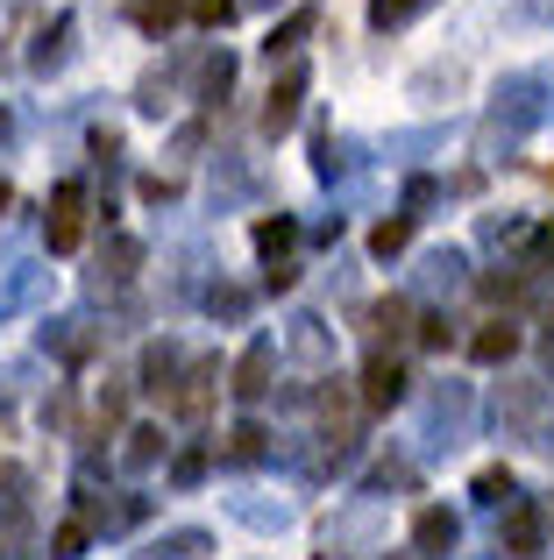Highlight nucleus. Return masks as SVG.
Wrapping results in <instances>:
<instances>
[{"label": "nucleus", "mask_w": 554, "mask_h": 560, "mask_svg": "<svg viewBox=\"0 0 554 560\" xmlns=\"http://www.w3.org/2000/svg\"><path fill=\"white\" fill-rule=\"evenodd\" d=\"M185 14H193V0H136V8H128V22H136L142 36H171Z\"/></svg>", "instance_id": "nucleus-15"}, {"label": "nucleus", "mask_w": 554, "mask_h": 560, "mask_svg": "<svg viewBox=\"0 0 554 560\" xmlns=\"http://www.w3.org/2000/svg\"><path fill=\"white\" fill-rule=\"evenodd\" d=\"M235 8H242V0H193V22H199V28H221Z\"/></svg>", "instance_id": "nucleus-38"}, {"label": "nucleus", "mask_w": 554, "mask_h": 560, "mask_svg": "<svg viewBox=\"0 0 554 560\" xmlns=\"http://www.w3.org/2000/svg\"><path fill=\"white\" fill-rule=\"evenodd\" d=\"M228 85H235V57L207 50V57H199V79H193V100H207V107H213V100H228Z\"/></svg>", "instance_id": "nucleus-16"}, {"label": "nucleus", "mask_w": 554, "mask_h": 560, "mask_svg": "<svg viewBox=\"0 0 554 560\" xmlns=\"http://www.w3.org/2000/svg\"><path fill=\"white\" fill-rule=\"evenodd\" d=\"M65 65H71V14H57V22L28 43V71H36V79H50V71H65Z\"/></svg>", "instance_id": "nucleus-12"}, {"label": "nucleus", "mask_w": 554, "mask_h": 560, "mask_svg": "<svg viewBox=\"0 0 554 560\" xmlns=\"http://www.w3.org/2000/svg\"><path fill=\"white\" fill-rule=\"evenodd\" d=\"M136 262H142V242L114 234V242H107V256H100V270H93V291H122L128 277H136Z\"/></svg>", "instance_id": "nucleus-14"}, {"label": "nucleus", "mask_w": 554, "mask_h": 560, "mask_svg": "<svg viewBox=\"0 0 554 560\" xmlns=\"http://www.w3.org/2000/svg\"><path fill=\"white\" fill-rule=\"evenodd\" d=\"M164 447H171V440H164V425H136V433H128V447H122V462L142 476V468H157V462H164Z\"/></svg>", "instance_id": "nucleus-22"}, {"label": "nucleus", "mask_w": 554, "mask_h": 560, "mask_svg": "<svg viewBox=\"0 0 554 560\" xmlns=\"http://www.w3.org/2000/svg\"><path fill=\"white\" fill-rule=\"evenodd\" d=\"M291 355H299V362H327V355H334V334L320 327L313 313H305V319H291Z\"/></svg>", "instance_id": "nucleus-21"}, {"label": "nucleus", "mask_w": 554, "mask_h": 560, "mask_svg": "<svg viewBox=\"0 0 554 560\" xmlns=\"http://www.w3.org/2000/svg\"><path fill=\"white\" fill-rule=\"evenodd\" d=\"M270 370H277V348L270 341H250L235 362V397L242 405H256V397H270Z\"/></svg>", "instance_id": "nucleus-11"}, {"label": "nucleus", "mask_w": 554, "mask_h": 560, "mask_svg": "<svg viewBox=\"0 0 554 560\" xmlns=\"http://www.w3.org/2000/svg\"><path fill=\"white\" fill-rule=\"evenodd\" d=\"M199 476H207V447H185L178 462H171V482H178V490H193Z\"/></svg>", "instance_id": "nucleus-34"}, {"label": "nucleus", "mask_w": 554, "mask_h": 560, "mask_svg": "<svg viewBox=\"0 0 554 560\" xmlns=\"http://www.w3.org/2000/svg\"><path fill=\"white\" fill-rule=\"evenodd\" d=\"M547 397H554L547 383H505V390H498V425H505V433H519V440H533Z\"/></svg>", "instance_id": "nucleus-3"}, {"label": "nucleus", "mask_w": 554, "mask_h": 560, "mask_svg": "<svg viewBox=\"0 0 554 560\" xmlns=\"http://www.w3.org/2000/svg\"><path fill=\"white\" fill-rule=\"evenodd\" d=\"M434 0H370V28H405L413 14H427Z\"/></svg>", "instance_id": "nucleus-27"}, {"label": "nucleus", "mask_w": 554, "mask_h": 560, "mask_svg": "<svg viewBox=\"0 0 554 560\" xmlns=\"http://www.w3.org/2000/svg\"><path fill=\"white\" fill-rule=\"evenodd\" d=\"M228 462H235V468H250V462H264V454H270V433H264V425H256V419H242L235 425V433H228Z\"/></svg>", "instance_id": "nucleus-23"}, {"label": "nucleus", "mask_w": 554, "mask_h": 560, "mask_svg": "<svg viewBox=\"0 0 554 560\" xmlns=\"http://www.w3.org/2000/svg\"><path fill=\"white\" fill-rule=\"evenodd\" d=\"M305 36H313V14H285V22L270 28V43H264V50H270V65H277V57H291Z\"/></svg>", "instance_id": "nucleus-26"}, {"label": "nucleus", "mask_w": 554, "mask_h": 560, "mask_svg": "<svg viewBox=\"0 0 554 560\" xmlns=\"http://www.w3.org/2000/svg\"><path fill=\"white\" fill-rule=\"evenodd\" d=\"M498 547L512 553V560H533V553L547 547V518L533 504H512V511H505V525H498Z\"/></svg>", "instance_id": "nucleus-8"}, {"label": "nucleus", "mask_w": 554, "mask_h": 560, "mask_svg": "<svg viewBox=\"0 0 554 560\" xmlns=\"http://www.w3.org/2000/svg\"><path fill=\"white\" fill-rule=\"evenodd\" d=\"M362 405H370V411L405 405V370H399V355H384V348H377V355L362 362Z\"/></svg>", "instance_id": "nucleus-6"}, {"label": "nucleus", "mask_w": 554, "mask_h": 560, "mask_svg": "<svg viewBox=\"0 0 554 560\" xmlns=\"http://www.w3.org/2000/svg\"><path fill=\"white\" fill-rule=\"evenodd\" d=\"M43 242H50V256H71V248L85 242V185L65 178L50 191V213H43Z\"/></svg>", "instance_id": "nucleus-2"}, {"label": "nucleus", "mask_w": 554, "mask_h": 560, "mask_svg": "<svg viewBox=\"0 0 554 560\" xmlns=\"http://www.w3.org/2000/svg\"><path fill=\"white\" fill-rule=\"evenodd\" d=\"M362 327H370L377 341H405V327H413V305H405V299H377L370 313H362Z\"/></svg>", "instance_id": "nucleus-20"}, {"label": "nucleus", "mask_w": 554, "mask_h": 560, "mask_svg": "<svg viewBox=\"0 0 554 560\" xmlns=\"http://www.w3.org/2000/svg\"><path fill=\"white\" fill-rule=\"evenodd\" d=\"M476 497H484V504H505V497H512V468H484V476H476Z\"/></svg>", "instance_id": "nucleus-35"}, {"label": "nucleus", "mask_w": 554, "mask_h": 560, "mask_svg": "<svg viewBox=\"0 0 554 560\" xmlns=\"http://www.w3.org/2000/svg\"><path fill=\"white\" fill-rule=\"evenodd\" d=\"M405 242H413V220H405V213H399V220H384V228H377V234H370V256H377V262H391V256H399V248H405Z\"/></svg>", "instance_id": "nucleus-28"}, {"label": "nucleus", "mask_w": 554, "mask_h": 560, "mask_svg": "<svg viewBox=\"0 0 554 560\" xmlns=\"http://www.w3.org/2000/svg\"><path fill=\"white\" fill-rule=\"evenodd\" d=\"M455 547H462V518H455V511H441V504H427L413 518V553L419 560H448Z\"/></svg>", "instance_id": "nucleus-4"}, {"label": "nucleus", "mask_w": 554, "mask_h": 560, "mask_svg": "<svg viewBox=\"0 0 554 560\" xmlns=\"http://www.w3.org/2000/svg\"><path fill=\"white\" fill-rule=\"evenodd\" d=\"M213 376H221V362H193V370H185V383L171 390V411H178V419H207V405H213Z\"/></svg>", "instance_id": "nucleus-13"}, {"label": "nucleus", "mask_w": 554, "mask_h": 560, "mask_svg": "<svg viewBox=\"0 0 554 560\" xmlns=\"http://www.w3.org/2000/svg\"><path fill=\"white\" fill-rule=\"evenodd\" d=\"M85 539H93V525H85V518H65V525H57V539H50V560H71Z\"/></svg>", "instance_id": "nucleus-32"}, {"label": "nucleus", "mask_w": 554, "mask_h": 560, "mask_svg": "<svg viewBox=\"0 0 554 560\" xmlns=\"http://www.w3.org/2000/svg\"><path fill=\"white\" fill-rule=\"evenodd\" d=\"M199 150V121L193 128H178V136H171V164H185V156Z\"/></svg>", "instance_id": "nucleus-40"}, {"label": "nucleus", "mask_w": 554, "mask_h": 560, "mask_svg": "<svg viewBox=\"0 0 554 560\" xmlns=\"http://www.w3.org/2000/svg\"><path fill=\"white\" fill-rule=\"evenodd\" d=\"M207 313L242 319V313H250V291H242V284H213V291H207Z\"/></svg>", "instance_id": "nucleus-31"}, {"label": "nucleus", "mask_w": 554, "mask_h": 560, "mask_svg": "<svg viewBox=\"0 0 554 560\" xmlns=\"http://www.w3.org/2000/svg\"><path fill=\"white\" fill-rule=\"evenodd\" d=\"M462 419H470V390H462V383H434L427 390V440L448 433V447H455Z\"/></svg>", "instance_id": "nucleus-9"}, {"label": "nucleus", "mask_w": 554, "mask_h": 560, "mask_svg": "<svg viewBox=\"0 0 554 560\" xmlns=\"http://www.w3.org/2000/svg\"><path fill=\"white\" fill-rule=\"evenodd\" d=\"M242 8H277V0H242Z\"/></svg>", "instance_id": "nucleus-42"}, {"label": "nucleus", "mask_w": 554, "mask_h": 560, "mask_svg": "<svg viewBox=\"0 0 554 560\" xmlns=\"http://www.w3.org/2000/svg\"><path fill=\"white\" fill-rule=\"evenodd\" d=\"M541 362H547V376H554V327L541 334Z\"/></svg>", "instance_id": "nucleus-41"}, {"label": "nucleus", "mask_w": 554, "mask_h": 560, "mask_svg": "<svg viewBox=\"0 0 554 560\" xmlns=\"http://www.w3.org/2000/svg\"><path fill=\"white\" fill-rule=\"evenodd\" d=\"M43 291H50V270H43V262H14V270L0 277V319H22L28 305H43Z\"/></svg>", "instance_id": "nucleus-5"}, {"label": "nucleus", "mask_w": 554, "mask_h": 560, "mask_svg": "<svg viewBox=\"0 0 554 560\" xmlns=\"http://www.w3.org/2000/svg\"><path fill=\"white\" fill-rule=\"evenodd\" d=\"M462 248H434V256H419V284H434V291H462Z\"/></svg>", "instance_id": "nucleus-19"}, {"label": "nucleus", "mask_w": 554, "mask_h": 560, "mask_svg": "<svg viewBox=\"0 0 554 560\" xmlns=\"http://www.w3.org/2000/svg\"><path fill=\"white\" fill-rule=\"evenodd\" d=\"M256 191V178L242 164H228V171H213V206H235V199H250Z\"/></svg>", "instance_id": "nucleus-29"}, {"label": "nucleus", "mask_w": 554, "mask_h": 560, "mask_svg": "<svg viewBox=\"0 0 554 560\" xmlns=\"http://www.w3.org/2000/svg\"><path fill=\"white\" fill-rule=\"evenodd\" d=\"M356 164H362V142H348V136H342V142H334V136H320V150H313V171H320L327 185H334V178H348Z\"/></svg>", "instance_id": "nucleus-18"}, {"label": "nucleus", "mask_w": 554, "mask_h": 560, "mask_svg": "<svg viewBox=\"0 0 554 560\" xmlns=\"http://www.w3.org/2000/svg\"><path fill=\"white\" fill-rule=\"evenodd\" d=\"M419 341H427V348H448V341H455V327H448V313H427V319H419Z\"/></svg>", "instance_id": "nucleus-39"}, {"label": "nucleus", "mask_w": 554, "mask_h": 560, "mask_svg": "<svg viewBox=\"0 0 554 560\" xmlns=\"http://www.w3.org/2000/svg\"><path fill=\"white\" fill-rule=\"evenodd\" d=\"M434 199H441V185H434V178H413V185H405V220H419Z\"/></svg>", "instance_id": "nucleus-36"}, {"label": "nucleus", "mask_w": 554, "mask_h": 560, "mask_svg": "<svg viewBox=\"0 0 554 560\" xmlns=\"http://www.w3.org/2000/svg\"><path fill=\"white\" fill-rule=\"evenodd\" d=\"M0 518H28V468L0 462Z\"/></svg>", "instance_id": "nucleus-24"}, {"label": "nucleus", "mask_w": 554, "mask_h": 560, "mask_svg": "<svg viewBox=\"0 0 554 560\" xmlns=\"http://www.w3.org/2000/svg\"><path fill=\"white\" fill-rule=\"evenodd\" d=\"M122 405H128V390H122V383H107V390H100V433L122 425Z\"/></svg>", "instance_id": "nucleus-37"}, {"label": "nucleus", "mask_w": 554, "mask_h": 560, "mask_svg": "<svg viewBox=\"0 0 554 560\" xmlns=\"http://www.w3.org/2000/svg\"><path fill=\"white\" fill-rule=\"evenodd\" d=\"M178 383H185V348L178 341H150V348H142V390L171 405V390H178Z\"/></svg>", "instance_id": "nucleus-7"}, {"label": "nucleus", "mask_w": 554, "mask_h": 560, "mask_svg": "<svg viewBox=\"0 0 554 560\" xmlns=\"http://www.w3.org/2000/svg\"><path fill=\"white\" fill-rule=\"evenodd\" d=\"M554 270V220H541V234L527 242V277H547Z\"/></svg>", "instance_id": "nucleus-30"}, {"label": "nucleus", "mask_w": 554, "mask_h": 560, "mask_svg": "<svg viewBox=\"0 0 554 560\" xmlns=\"http://www.w3.org/2000/svg\"><path fill=\"white\" fill-rule=\"evenodd\" d=\"M0 206H8V185H0Z\"/></svg>", "instance_id": "nucleus-43"}, {"label": "nucleus", "mask_w": 554, "mask_h": 560, "mask_svg": "<svg viewBox=\"0 0 554 560\" xmlns=\"http://www.w3.org/2000/svg\"><path fill=\"white\" fill-rule=\"evenodd\" d=\"M470 355L490 362V370H498V362H512V355H519V327H512V319H490V327L470 341Z\"/></svg>", "instance_id": "nucleus-17"}, {"label": "nucleus", "mask_w": 554, "mask_h": 560, "mask_svg": "<svg viewBox=\"0 0 554 560\" xmlns=\"http://www.w3.org/2000/svg\"><path fill=\"white\" fill-rule=\"evenodd\" d=\"M193 553H207V533H171V539H157L150 560H193Z\"/></svg>", "instance_id": "nucleus-33"}, {"label": "nucleus", "mask_w": 554, "mask_h": 560, "mask_svg": "<svg viewBox=\"0 0 554 560\" xmlns=\"http://www.w3.org/2000/svg\"><path fill=\"white\" fill-rule=\"evenodd\" d=\"M299 100H305V65H285V79H277L270 100H264V136H285V128L299 121Z\"/></svg>", "instance_id": "nucleus-10"}, {"label": "nucleus", "mask_w": 554, "mask_h": 560, "mask_svg": "<svg viewBox=\"0 0 554 560\" xmlns=\"http://www.w3.org/2000/svg\"><path fill=\"white\" fill-rule=\"evenodd\" d=\"M299 242V220L277 213V220H256V248H264V262H285V248Z\"/></svg>", "instance_id": "nucleus-25"}, {"label": "nucleus", "mask_w": 554, "mask_h": 560, "mask_svg": "<svg viewBox=\"0 0 554 560\" xmlns=\"http://www.w3.org/2000/svg\"><path fill=\"white\" fill-rule=\"evenodd\" d=\"M547 79H505L498 85V107H490V121H484V150H498V142H519L533 121L547 114Z\"/></svg>", "instance_id": "nucleus-1"}]
</instances>
